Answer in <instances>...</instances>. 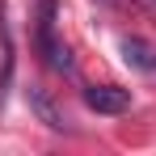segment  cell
<instances>
[{"instance_id":"cell-1","label":"cell","mask_w":156,"mask_h":156,"mask_svg":"<svg viewBox=\"0 0 156 156\" xmlns=\"http://www.w3.org/2000/svg\"><path fill=\"white\" fill-rule=\"evenodd\" d=\"M55 21H59V0H38V13H34V42L38 55L51 72H72V55L68 47L55 38Z\"/></svg>"},{"instance_id":"cell-2","label":"cell","mask_w":156,"mask_h":156,"mask_svg":"<svg viewBox=\"0 0 156 156\" xmlns=\"http://www.w3.org/2000/svg\"><path fill=\"white\" fill-rule=\"evenodd\" d=\"M84 105L93 114H127L131 110V93L118 84H89L84 89Z\"/></svg>"},{"instance_id":"cell-3","label":"cell","mask_w":156,"mask_h":156,"mask_svg":"<svg viewBox=\"0 0 156 156\" xmlns=\"http://www.w3.org/2000/svg\"><path fill=\"white\" fill-rule=\"evenodd\" d=\"M30 110H34V114H38L51 131H68V114L51 101V93H47L42 84H30Z\"/></svg>"},{"instance_id":"cell-4","label":"cell","mask_w":156,"mask_h":156,"mask_svg":"<svg viewBox=\"0 0 156 156\" xmlns=\"http://www.w3.org/2000/svg\"><path fill=\"white\" fill-rule=\"evenodd\" d=\"M118 51H122V59H127L135 72H144V76H156V51L144 42V38H135V34H127L122 42H118Z\"/></svg>"},{"instance_id":"cell-5","label":"cell","mask_w":156,"mask_h":156,"mask_svg":"<svg viewBox=\"0 0 156 156\" xmlns=\"http://www.w3.org/2000/svg\"><path fill=\"white\" fill-rule=\"evenodd\" d=\"M0 51H4V63H0V105H4V93L13 84V34H9V13H4V0H0Z\"/></svg>"},{"instance_id":"cell-6","label":"cell","mask_w":156,"mask_h":156,"mask_svg":"<svg viewBox=\"0 0 156 156\" xmlns=\"http://www.w3.org/2000/svg\"><path fill=\"white\" fill-rule=\"evenodd\" d=\"M139 4H144V9H152V13H156V0H139Z\"/></svg>"}]
</instances>
